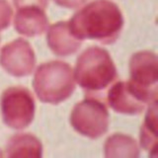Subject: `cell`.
I'll return each instance as SVG.
<instances>
[{"mask_svg":"<svg viewBox=\"0 0 158 158\" xmlns=\"http://www.w3.org/2000/svg\"><path fill=\"white\" fill-rule=\"evenodd\" d=\"M47 39L48 44L52 52L60 56L75 53L82 42L71 33L68 22H58L49 27Z\"/></svg>","mask_w":158,"mask_h":158,"instance_id":"cell-9","label":"cell"},{"mask_svg":"<svg viewBox=\"0 0 158 158\" xmlns=\"http://www.w3.org/2000/svg\"><path fill=\"white\" fill-rule=\"evenodd\" d=\"M33 86L44 103L58 104L71 96L75 78L71 66L63 61H51L40 65L35 73Z\"/></svg>","mask_w":158,"mask_h":158,"instance_id":"cell-3","label":"cell"},{"mask_svg":"<svg viewBox=\"0 0 158 158\" xmlns=\"http://www.w3.org/2000/svg\"><path fill=\"white\" fill-rule=\"evenodd\" d=\"M15 29L19 34L35 37L48 30V20L44 10L38 7L20 8L15 17Z\"/></svg>","mask_w":158,"mask_h":158,"instance_id":"cell-10","label":"cell"},{"mask_svg":"<svg viewBox=\"0 0 158 158\" xmlns=\"http://www.w3.org/2000/svg\"><path fill=\"white\" fill-rule=\"evenodd\" d=\"M2 118L9 127L22 130L33 122L35 100L31 92L23 87L6 89L0 99Z\"/></svg>","mask_w":158,"mask_h":158,"instance_id":"cell-5","label":"cell"},{"mask_svg":"<svg viewBox=\"0 0 158 158\" xmlns=\"http://www.w3.org/2000/svg\"><path fill=\"white\" fill-rule=\"evenodd\" d=\"M12 9L7 1L0 0V30L7 28L11 21Z\"/></svg>","mask_w":158,"mask_h":158,"instance_id":"cell-14","label":"cell"},{"mask_svg":"<svg viewBox=\"0 0 158 158\" xmlns=\"http://www.w3.org/2000/svg\"><path fill=\"white\" fill-rule=\"evenodd\" d=\"M87 0H54V2L59 6L65 8H78L83 5Z\"/></svg>","mask_w":158,"mask_h":158,"instance_id":"cell-16","label":"cell"},{"mask_svg":"<svg viewBox=\"0 0 158 158\" xmlns=\"http://www.w3.org/2000/svg\"><path fill=\"white\" fill-rule=\"evenodd\" d=\"M73 73L75 81L88 96L106 90L118 76L110 54L98 47H92L80 54Z\"/></svg>","mask_w":158,"mask_h":158,"instance_id":"cell-2","label":"cell"},{"mask_svg":"<svg viewBox=\"0 0 158 158\" xmlns=\"http://www.w3.org/2000/svg\"><path fill=\"white\" fill-rule=\"evenodd\" d=\"M70 123L78 133L89 138H98L108 131L109 113L103 102L88 96L74 106Z\"/></svg>","mask_w":158,"mask_h":158,"instance_id":"cell-4","label":"cell"},{"mask_svg":"<svg viewBox=\"0 0 158 158\" xmlns=\"http://www.w3.org/2000/svg\"><path fill=\"white\" fill-rule=\"evenodd\" d=\"M71 33L79 40L112 44L120 36L123 19L120 9L108 0H96L83 7L68 22Z\"/></svg>","mask_w":158,"mask_h":158,"instance_id":"cell-1","label":"cell"},{"mask_svg":"<svg viewBox=\"0 0 158 158\" xmlns=\"http://www.w3.org/2000/svg\"><path fill=\"white\" fill-rule=\"evenodd\" d=\"M106 157H131L135 158L139 155L136 141L130 135L123 133H115L106 140Z\"/></svg>","mask_w":158,"mask_h":158,"instance_id":"cell-12","label":"cell"},{"mask_svg":"<svg viewBox=\"0 0 158 158\" xmlns=\"http://www.w3.org/2000/svg\"><path fill=\"white\" fill-rule=\"evenodd\" d=\"M107 99L110 107L117 113L137 115L147 105L157 101V96L141 90L131 81H118L109 89Z\"/></svg>","mask_w":158,"mask_h":158,"instance_id":"cell-6","label":"cell"},{"mask_svg":"<svg viewBox=\"0 0 158 158\" xmlns=\"http://www.w3.org/2000/svg\"><path fill=\"white\" fill-rule=\"evenodd\" d=\"M43 146L39 138L30 133H18L9 139L6 146L8 157H41Z\"/></svg>","mask_w":158,"mask_h":158,"instance_id":"cell-11","label":"cell"},{"mask_svg":"<svg viewBox=\"0 0 158 158\" xmlns=\"http://www.w3.org/2000/svg\"><path fill=\"white\" fill-rule=\"evenodd\" d=\"M1 156H3V154H2V153H1V152H0V157H1Z\"/></svg>","mask_w":158,"mask_h":158,"instance_id":"cell-17","label":"cell"},{"mask_svg":"<svg viewBox=\"0 0 158 158\" xmlns=\"http://www.w3.org/2000/svg\"><path fill=\"white\" fill-rule=\"evenodd\" d=\"M0 64L9 74L23 77L31 74L36 65V56L30 44L22 39L15 40L2 48Z\"/></svg>","mask_w":158,"mask_h":158,"instance_id":"cell-7","label":"cell"},{"mask_svg":"<svg viewBox=\"0 0 158 158\" xmlns=\"http://www.w3.org/2000/svg\"><path fill=\"white\" fill-rule=\"evenodd\" d=\"M131 82L152 95L157 96L158 60L154 52L142 51L135 53L130 60Z\"/></svg>","mask_w":158,"mask_h":158,"instance_id":"cell-8","label":"cell"},{"mask_svg":"<svg viewBox=\"0 0 158 158\" xmlns=\"http://www.w3.org/2000/svg\"><path fill=\"white\" fill-rule=\"evenodd\" d=\"M157 101L151 103L148 108L140 128V144L150 155H157Z\"/></svg>","mask_w":158,"mask_h":158,"instance_id":"cell-13","label":"cell"},{"mask_svg":"<svg viewBox=\"0 0 158 158\" xmlns=\"http://www.w3.org/2000/svg\"><path fill=\"white\" fill-rule=\"evenodd\" d=\"M14 4L17 7V9L38 7L44 10L48 6V0H14Z\"/></svg>","mask_w":158,"mask_h":158,"instance_id":"cell-15","label":"cell"}]
</instances>
